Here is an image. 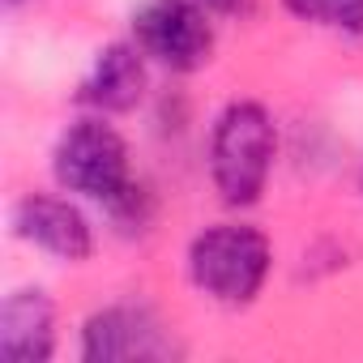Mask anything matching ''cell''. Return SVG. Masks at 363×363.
Returning <instances> with one entry per match:
<instances>
[{"label": "cell", "mask_w": 363, "mask_h": 363, "mask_svg": "<svg viewBox=\"0 0 363 363\" xmlns=\"http://www.w3.org/2000/svg\"><path fill=\"white\" fill-rule=\"evenodd\" d=\"M274 150H278V133L261 103H231L218 116L210 141V171L227 206H252L265 193Z\"/></svg>", "instance_id": "obj_1"}, {"label": "cell", "mask_w": 363, "mask_h": 363, "mask_svg": "<svg viewBox=\"0 0 363 363\" xmlns=\"http://www.w3.org/2000/svg\"><path fill=\"white\" fill-rule=\"evenodd\" d=\"M269 240L257 227H240V223H223L210 227L193 240L189 248V278L197 291H206L218 303H252L269 278Z\"/></svg>", "instance_id": "obj_2"}, {"label": "cell", "mask_w": 363, "mask_h": 363, "mask_svg": "<svg viewBox=\"0 0 363 363\" xmlns=\"http://www.w3.org/2000/svg\"><path fill=\"white\" fill-rule=\"evenodd\" d=\"M52 171L69 193L94 197V201H107V206L133 189L124 137L103 120H77L56 141Z\"/></svg>", "instance_id": "obj_3"}, {"label": "cell", "mask_w": 363, "mask_h": 363, "mask_svg": "<svg viewBox=\"0 0 363 363\" xmlns=\"http://www.w3.org/2000/svg\"><path fill=\"white\" fill-rule=\"evenodd\" d=\"M133 35L145 56L175 73L201 69L214 52V26L197 0H145L133 13Z\"/></svg>", "instance_id": "obj_4"}, {"label": "cell", "mask_w": 363, "mask_h": 363, "mask_svg": "<svg viewBox=\"0 0 363 363\" xmlns=\"http://www.w3.org/2000/svg\"><path fill=\"white\" fill-rule=\"evenodd\" d=\"M175 342L145 308H103L82 325V359L86 363H133V359H171Z\"/></svg>", "instance_id": "obj_5"}, {"label": "cell", "mask_w": 363, "mask_h": 363, "mask_svg": "<svg viewBox=\"0 0 363 363\" xmlns=\"http://www.w3.org/2000/svg\"><path fill=\"white\" fill-rule=\"evenodd\" d=\"M13 227L26 244H39L43 252L60 257V261H86L94 252V235L90 223L77 206L60 201V197H26L13 210Z\"/></svg>", "instance_id": "obj_6"}, {"label": "cell", "mask_w": 363, "mask_h": 363, "mask_svg": "<svg viewBox=\"0 0 363 363\" xmlns=\"http://www.w3.org/2000/svg\"><path fill=\"white\" fill-rule=\"evenodd\" d=\"M56 346V308L43 291H18L0 308V359L48 363Z\"/></svg>", "instance_id": "obj_7"}, {"label": "cell", "mask_w": 363, "mask_h": 363, "mask_svg": "<svg viewBox=\"0 0 363 363\" xmlns=\"http://www.w3.org/2000/svg\"><path fill=\"white\" fill-rule=\"evenodd\" d=\"M145 52L133 43H111L99 52L90 77L82 82V103L99 111H133L145 94Z\"/></svg>", "instance_id": "obj_8"}, {"label": "cell", "mask_w": 363, "mask_h": 363, "mask_svg": "<svg viewBox=\"0 0 363 363\" xmlns=\"http://www.w3.org/2000/svg\"><path fill=\"white\" fill-rule=\"evenodd\" d=\"M286 9L303 22L337 26V30H363V0H286Z\"/></svg>", "instance_id": "obj_9"}, {"label": "cell", "mask_w": 363, "mask_h": 363, "mask_svg": "<svg viewBox=\"0 0 363 363\" xmlns=\"http://www.w3.org/2000/svg\"><path fill=\"white\" fill-rule=\"evenodd\" d=\"M197 5H201L206 13H240L244 0H197Z\"/></svg>", "instance_id": "obj_10"}]
</instances>
